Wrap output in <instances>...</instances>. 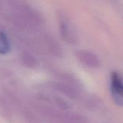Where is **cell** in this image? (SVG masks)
<instances>
[{
	"label": "cell",
	"instance_id": "obj_1",
	"mask_svg": "<svg viewBox=\"0 0 123 123\" xmlns=\"http://www.w3.org/2000/svg\"><path fill=\"white\" fill-rule=\"evenodd\" d=\"M110 90L111 97L116 105L122 107L123 105V84L121 75L113 71L110 76Z\"/></svg>",
	"mask_w": 123,
	"mask_h": 123
},
{
	"label": "cell",
	"instance_id": "obj_2",
	"mask_svg": "<svg viewBox=\"0 0 123 123\" xmlns=\"http://www.w3.org/2000/svg\"><path fill=\"white\" fill-rule=\"evenodd\" d=\"M50 87L59 94H62L72 100H77L81 98L82 92L81 89L66 82L52 83Z\"/></svg>",
	"mask_w": 123,
	"mask_h": 123
},
{
	"label": "cell",
	"instance_id": "obj_3",
	"mask_svg": "<svg viewBox=\"0 0 123 123\" xmlns=\"http://www.w3.org/2000/svg\"><path fill=\"white\" fill-rule=\"evenodd\" d=\"M57 123H89L87 118L75 112L61 111L58 117Z\"/></svg>",
	"mask_w": 123,
	"mask_h": 123
},
{
	"label": "cell",
	"instance_id": "obj_4",
	"mask_svg": "<svg viewBox=\"0 0 123 123\" xmlns=\"http://www.w3.org/2000/svg\"><path fill=\"white\" fill-rule=\"evenodd\" d=\"M17 112L25 123H42V119L32 107L23 105Z\"/></svg>",
	"mask_w": 123,
	"mask_h": 123
},
{
	"label": "cell",
	"instance_id": "obj_5",
	"mask_svg": "<svg viewBox=\"0 0 123 123\" xmlns=\"http://www.w3.org/2000/svg\"><path fill=\"white\" fill-rule=\"evenodd\" d=\"M84 106L87 110L92 112L101 111L104 107L105 103L103 100L96 94H89L86 96L84 101Z\"/></svg>",
	"mask_w": 123,
	"mask_h": 123
},
{
	"label": "cell",
	"instance_id": "obj_6",
	"mask_svg": "<svg viewBox=\"0 0 123 123\" xmlns=\"http://www.w3.org/2000/svg\"><path fill=\"white\" fill-rule=\"evenodd\" d=\"M48 102L62 111H68L71 109L72 105L64 97L60 94H47Z\"/></svg>",
	"mask_w": 123,
	"mask_h": 123
},
{
	"label": "cell",
	"instance_id": "obj_7",
	"mask_svg": "<svg viewBox=\"0 0 123 123\" xmlns=\"http://www.w3.org/2000/svg\"><path fill=\"white\" fill-rule=\"evenodd\" d=\"M14 110L7 100L6 97L2 94H0V115L4 120L9 121L12 119L14 115Z\"/></svg>",
	"mask_w": 123,
	"mask_h": 123
},
{
	"label": "cell",
	"instance_id": "obj_8",
	"mask_svg": "<svg viewBox=\"0 0 123 123\" xmlns=\"http://www.w3.org/2000/svg\"><path fill=\"white\" fill-rule=\"evenodd\" d=\"M11 45L6 35L0 31V54L6 55L10 51Z\"/></svg>",
	"mask_w": 123,
	"mask_h": 123
}]
</instances>
